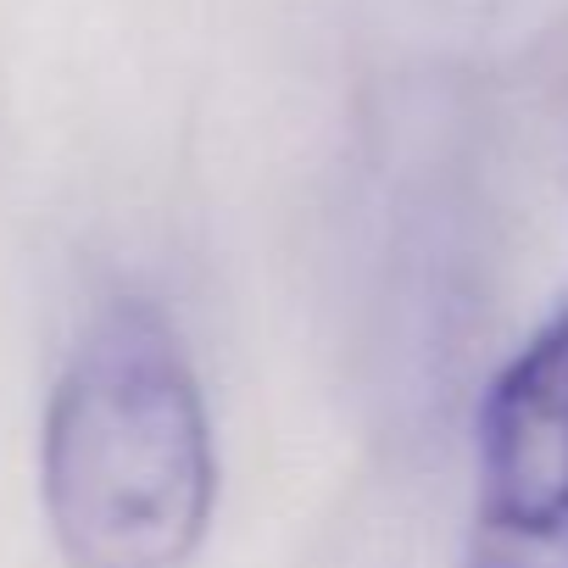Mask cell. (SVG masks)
<instances>
[{
	"mask_svg": "<svg viewBox=\"0 0 568 568\" xmlns=\"http://www.w3.org/2000/svg\"><path fill=\"white\" fill-rule=\"evenodd\" d=\"M40 496L68 568L195 562L217 496L212 424L151 302H112L73 346L45 407Z\"/></svg>",
	"mask_w": 568,
	"mask_h": 568,
	"instance_id": "obj_1",
	"label": "cell"
},
{
	"mask_svg": "<svg viewBox=\"0 0 568 568\" xmlns=\"http://www.w3.org/2000/svg\"><path fill=\"white\" fill-rule=\"evenodd\" d=\"M468 568H568V307L479 402Z\"/></svg>",
	"mask_w": 568,
	"mask_h": 568,
	"instance_id": "obj_2",
	"label": "cell"
}]
</instances>
